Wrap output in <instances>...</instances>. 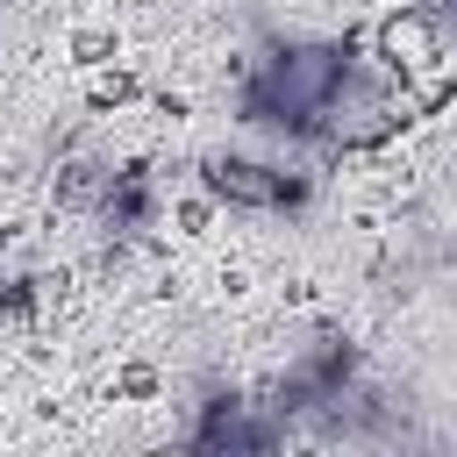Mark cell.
<instances>
[{
	"mask_svg": "<svg viewBox=\"0 0 457 457\" xmlns=\"http://www.w3.org/2000/svg\"><path fill=\"white\" fill-rule=\"evenodd\" d=\"M207 186H214L221 200H236V207H257V214L293 207V179L271 171V164H250V157H214V164H207Z\"/></svg>",
	"mask_w": 457,
	"mask_h": 457,
	"instance_id": "cell-3",
	"label": "cell"
},
{
	"mask_svg": "<svg viewBox=\"0 0 457 457\" xmlns=\"http://www.w3.org/2000/svg\"><path fill=\"white\" fill-rule=\"evenodd\" d=\"M36 286H50L43 257H36V236L29 228H0V300H21Z\"/></svg>",
	"mask_w": 457,
	"mask_h": 457,
	"instance_id": "cell-4",
	"label": "cell"
},
{
	"mask_svg": "<svg viewBox=\"0 0 457 457\" xmlns=\"http://www.w3.org/2000/svg\"><path fill=\"white\" fill-rule=\"evenodd\" d=\"M378 50H386V64L407 79V86H436V64H443V21L436 14H421V7H407V14H393L386 29H378Z\"/></svg>",
	"mask_w": 457,
	"mask_h": 457,
	"instance_id": "cell-2",
	"label": "cell"
},
{
	"mask_svg": "<svg viewBox=\"0 0 457 457\" xmlns=\"http://www.w3.org/2000/svg\"><path fill=\"white\" fill-rule=\"evenodd\" d=\"M343 50H328V43H300V50H278L271 64H264V79H257V107L264 114H278V121H321L328 114V100H336V86H343Z\"/></svg>",
	"mask_w": 457,
	"mask_h": 457,
	"instance_id": "cell-1",
	"label": "cell"
}]
</instances>
